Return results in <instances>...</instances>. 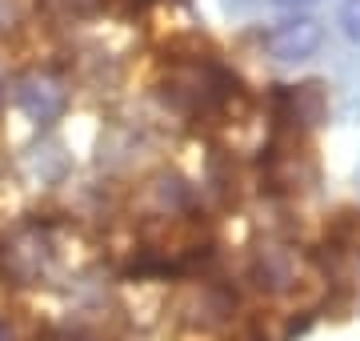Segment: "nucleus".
Returning a JSON list of instances; mask_svg holds the SVG:
<instances>
[{
    "mask_svg": "<svg viewBox=\"0 0 360 341\" xmlns=\"http://www.w3.org/2000/svg\"><path fill=\"white\" fill-rule=\"evenodd\" d=\"M321 44H324L321 20H312V16H292V20H281V25L264 37V53H269L272 61H281V65H300V61L316 56Z\"/></svg>",
    "mask_w": 360,
    "mask_h": 341,
    "instance_id": "nucleus-1",
    "label": "nucleus"
},
{
    "mask_svg": "<svg viewBox=\"0 0 360 341\" xmlns=\"http://www.w3.org/2000/svg\"><path fill=\"white\" fill-rule=\"evenodd\" d=\"M65 101H68L65 85L56 77H49V73H28V77H20V85H16V105L25 108L32 120L60 117Z\"/></svg>",
    "mask_w": 360,
    "mask_h": 341,
    "instance_id": "nucleus-2",
    "label": "nucleus"
},
{
    "mask_svg": "<svg viewBox=\"0 0 360 341\" xmlns=\"http://www.w3.org/2000/svg\"><path fill=\"white\" fill-rule=\"evenodd\" d=\"M340 32L360 49V0H345L340 4Z\"/></svg>",
    "mask_w": 360,
    "mask_h": 341,
    "instance_id": "nucleus-3",
    "label": "nucleus"
},
{
    "mask_svg": "<svg viewBox=\"0 0 360 341\" xmlns=\"http://www.w3.org/2000/svg\"><path fill=\"white\" fill-rule=\"evenodd\" d=\"M276 8H292V13H300V8H312L316 0H272Z\"/></svg>",
    "mask_w": 360,
    "mask_h": 341,
    "instance_id": "nucleus-4",
    "label": "nucleus"
}]
</instances>
